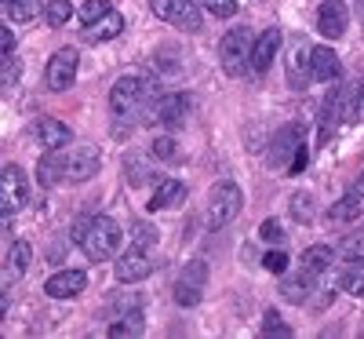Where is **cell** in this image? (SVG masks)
<instances>
[{
  "instance_id": "e0dca14e",
  "label": "cell",
  "mask_w": 364,
  "mask_h": 339,
  "mask_svg": "<svg viewBox=\"0 0 364 339\" xmlns=\"http://www.w3.org/2000/svg\"><path fill=\"white\" fill-rule=\"evenodd\" d=\"M33 139H37L44 150H63V146L73 142V132H70V125H63V120L41 117L37 125H33Z\"/></svg>"
},
{
  "instance_id": "277c9868",
  "label": "cell",
  "mask_w": 364,
  "mask_h": 339,
  "mask_svg": "<svg viewBox=\"0 0 364 339\" xmlns=\"http://www.w3.org/2000/svg\"><path fill=\"white\" fill-rule=\"evenodd\" d=\"M240 204H245V194H240L237 182L223 179L219 187H211V197H208V230L230 226L240 215Z\"/></svg>"
},
{
  "instance_id": "9a60e30c",
  "label": "cell",
  "mask_w": 364,
  "mask_h": 339,
  "mask_svg": "<svg viewBox=\"0 0 364 339\" xmlns=\"http://www.w3.org/2000/svg\"><path fill=\"white\" fill-rule=\"evenodd\" d=\"M84 288H87V273L84 270H58V273L48 277V285H44V292L51 299H73Z\"/></svg>"
},
{
  "instance_id": "5bb4252c",
  "label": "cell",
  "mask_w": 364,
  "mask_h": 339,
  "mask_svg": "<svg viewBox=\"0 0 364 339\" xmlns=\"http://www.w3.org/2000/svg\"><path fill=\"white\" fill-rule=\"evenodd\" d=\"M149 270H154V256H149L146 249H139V244H132V249L117 259V281L120 285H135Z\"/></svg>"
},
{
  "instance_id": "d4e9b609",
  "label": "cell",
  "mask_w": 364,
  "mask_h": 339,
  "mask_svg": "<svg viewBox=\"0 0 364 339\" xmlns=\"http://www.w3.org/2000/svg\"><path fill=\"white\" fill-rule=\"evenodd\" d=\"M37 182L44 190H51V187H58L63 182V157H58V150H48L44 157H41V165H37Z\"/></svg>"
},
{
  "instance_id": "2e32d148",
  "label": "cell",
  "mask_w": 364,
  "mask_h": 339,
  "mask_svg": "<svg viewBox=\"0 0 364 339\" xmlns=\"http://www.w3.org/2000/svg\"><path fill=\"white\" fill-rule=\"evenodd\" d=\"M277 51H281V29H277V26H269V29H262V33L255 37L252 70H255V73H266V70L273 66V58H277Z\"/></svg>"
},
{
  "instance_id": "484cf974",
  "label": "cell",
  "mask_w": 364,
  "mask_h": 339,
  "mask_svg": "<svg viewBox=\"0 0 364 339\" xmlns=\"http://www.w3.org/2000/svg\"><path fill=\"white\" fill-rule=\"evenodd\" d=\"M120 29H124V15L109 11V15H102L95 26H84V37H87V41H113Z\"/></svg>"
},
{
  "instance_id": "4dcf8cb0",
  "label": "cell",
  "mask_w": 364,
  "mask_h": 339,
  "mask_svg": "<svg viewBox=\"0 0 364 339\" xmlns=\"http://www.w3.org/2000/svg\"><path fill=\"white\" fill-rule=\"evenodd\" d=\"M157 241H161V234H157V226L154 223H146V219H139V223H132V244H139V249H157Z\"/></svg>"
},
{
  "instance_id": "f35d334b",
  "label": "cell",
  "mask_w": 364,
  "mask_h": 339,
  "mask_svg": "<svg viewBox=\"0 0 364 339\" xmlns=\"http://www.w3.org/2000/svg\"><path fill=\"white\" fill-rule=\"evenodd\" d=\"M262 266L273 270V273H284V270H288V256H284V252H266V256H262Z\"/></svg>"
},
{
  "instance_id": "1f68e13d",
  "label": "cell",
  "mask_w": 364,
  "mask_h": 339,
  "mask_svg": "<svg viewBox=\"0 0 364 339\" xmlns=\"http://www.w3.org/2000/svg\"><path fill=\"white\" fill-rule=\"evenodd\" d=\"M139 332H142V311H139V306H135L128 318H117V321L109 325V335H113V339H120V335H139Z\"/></svg>"
},
{
  "instance_id": "52a82bcc",
  "label": "cell",
  "mask_w": 364,
  "mask_h": 339,
  "mask_svg": "<svg viewBox=\"0 0 364 339\" xmlns=\"http://www.w3.org/2000/svg\"><path fill=\"white\" fill-rule=\"evenodd\" d=\"M29 201V182L22 175L18 165H4V172H0V219H4V226H11V215Z\"/></svg>"
},
{
  "instance_id": "d6a6232c",
  "label": "cell",
  "mask_w": 364,
  "mask_h": 339,
  "mask_svg": "<svg viewBox=\"0 0 364 339\" xmlns=\"http://www.w3.org/2000/svg\"><path fill=\"white\" fill-rule=\"evenodd\" d=\"M113 11V4L109 0H84V8H80V22L84 26H95L102 15H109Z\"/></svg>"
},
{
  "instance_id": "8992f818",
  "label": "cell",
  "mask_w": 364,
  "mask_h": 339,
  "mask_svg": "<svg viewBox=\"0 0 364 339\" xmlns=\"http://www.w3.org/2000/svg\"><path fill=\"white\" fill-rule=\"evenodd\" d=\"M186 117H190V95H186V91L161 95V99L149 103V110H146V120H149V125H157V128H164V132H178Z\"/></svg>"
},
{
  "instance_id": "44dd1931",
  "label": "cell",
  "mask_w": 364,
  "mask_h": 339,
  "mask_svg": "<svg viewBox=\"0 0 364 339\" xmlns=\"http://www.w3.org/2000/svg\"><path fill=\"white\" fill-rule=\"evenodd\" d=\"M29 259H33V244L29 241H11L8 244V256H4V281H18L26 273Z\"/></svg>"
},
{
  "instance_id": "8d00e7d4",
  "label": "cell",
  "mask_w": 364,
  "mask_h": 339,
  "mask_svg": "<svg viewBox=\"0 0 364 339\" xmlns=\"http://www.w3.org/2000/svg\"><path fill=\"white\" fill-rule=\"evenodd\" d=\"M154 157H161V161H168V165L178 157V146H175V139H171V135H164V139H157V142H154Z\"/></svg>"
},
{
  "instance_id": "7c38bea8",
  "label": "cell",
  "mask_w": 364,
  "mask_h": 339,
  "mask_svg": "<svg viewBox=\"0 0 364 339\" xmlns=\"http://www.w3.org/2000/svg\"><path fill=\"white\" fill-rule=\"evenodd\" d=\"M314 80V48H306V41H295L288 48V88L302 91Z\"/></svg>"
},
{
  "instance_id": "ba28073f",
  "label": "cell",
  "mask_w": 364,
  "mask_h": 339,
  "mask_svg": "<svg viewBox=\"0 0 364 339\" xmlns=\"http://www.w3.org/2000/svg\"><path fill=\"white\" fill-rule=\"evenodd\" d=\"M149 8H154L168 26L182 29V33H197V29L204 26V15H200V8L193 4V0H149Z\"/></svg>"
},
{
  "instance_id": "4316f807",
  "label": "cell",
  "mask_w": 364,
  "mask_h": 339,
  "mask_svg": "<svg viewBox=\"0 0 364 339\" xmlns=\"http://www.w3.org/2000/svg\"><path fill=\"white\" fill-rule=\"evenodd\" d=\"M360 194H346L343 201H336L328 208V219L331 223H353V219H360Z\"/></svg>"
},
{
  "instance_id": "836d02e7",
  "label": "cell",
  "mask_w": 364,
  "mask_h": 339,
  "mask_svg": "<svg viewBox=\"0 0 364 339\" xmlns=\"http://www.w3.org/2000/svg\"><path fill=\"white\" fill-rule=\"evenodd\" d=\"M262 332H266V335H281V339H284V335H291L288 321H284L277 311H266V318H262Z\"/></svg>"
},
{
  "instance_id": "60d3db41",
  "label": "cell",
  "mask_w": 364,
  "mask_h": 339,
  "mask_svg": "<svg viewBox=\"0 0 364 339\" xmlns=\"http://www.w3.org/2000/svg\"><path fill=\"white\" fill-rule=\"evenodd\" d=\"M306 165H310V153H306V146H299L295 161L288 165V175H299V172H306Z\"/></svg>"
},
{
  "instance_id": "7bdbcfd3",
  "label": "cell",
  "mask_w": 364,
  "mask_h": 339,
  "mask_svg": "<svg viewBox=\"0 0 364 339\" xmlns=\"http://www.w3.org/2000/svg\"><path fill=\"white\" fill-rule=\"evenodd\" d=\"M353 194H360V197H364V175H360V179L353 182Z\"/></svg>"
},
{
  "instance_id": "9c48e42d",
  "label": "cell",
  "mask_w": 364,
  "mask_h": 339,
  "mask_svg": "<svg viewBox=\"0 0 364 339\" xmlns=\"http://www.w3.org/2000/svg\"><path fill=\"white\" fill-rule=\"evenodd\" d=\"M302 139H306V128H302V125H295V120H291V125H284L277 135H273V142H269L266 165H269L273 172H288V165L295 161Z\"/></svg>"
},
{
  "instance_id": "d590c367",
  "label": "cell",
  "mask_w": 364,
  "mask_h": 339,
  "mask_svg": "<svg viewBox=\"0 0 364 339\" xmlns=\"http://www.w3.org/2000/svg\"><path fill=\"white\" fill-rule=\"evenodd\" d=\"M204 8L215 19H233L237 15V0H204Z\"/></svg>"
},
{
  "instance_id": "6da1fadb",
  "label": "cell",
  "mask_w": 364,
  "mask_h": 339,
  "mask_svg": "<svg viewBox=\"0 0 364 339\" xmlns=\"http://www.w3.org/2000/svg\"><path fill=\"white\" fill-rule=\"evenodd\" d=\"M73 241L84 249V256L91 263H106L120 252L124 234H120V223L113 219V215H95V219H80L73 226Z\"/></svg>"
},
{
  "instance_id": "d6986e66",
  "label": "cell",
  "mask_w": 364,
  "mask_h": 339,
  "mask_svg": "<svg viewBox=\"0 0 364 339\" xmlns=\"http://www.w3.org/2000/svg\"><path fill=\"white\" fill-rule=\"evenodd\" d=\"M339 77H343V63H339V55L331 51L328 44L314 48V80H321V84H336Z\"/></svg>"
},
{
  "instance_id": "8fae6325",
  "label": "cell",
  "mask_w": 364,
  "mask_h": 339,
  "mask_svg": "<svg viewBox=\"0 0 364 339\" xmlns=\"http://www.w3.org/2000/svg\"><path fill=\"white\" fill-rule=\"evenodd\" d=\"M204 281H208V263L204 259H190L182 266L178 281H175V303L178 306H197L204 296Z\"/></svg>"
},
{
  "instance_id": "83f0119b",
  "label": "cell",
  "mask_w": 364,
  "mask_h": 339,
  "mask_svg": "<svg viewBox=\"0 0 364 339\" xmlns=\"http://www.w3.org/2000/svg\"><path fill=\"white\" fill-rule=\"evenodd\" d=\"M37 11H44L41 0H4V15H8L11 22H29Z\"/></svg>"
},
{
  "instance_id": "3957f363",
  "label": "cell",
  "mask_w": 364,
  "mask_h": 339,
  "mask_svg": "<svg viewBox=\"0 0 364 339\" xmlns=\"http://www.w3.org/2000/svg\"><path fill=\"white\" fill-rule=\"evenodd\" d=\"M252 51H255V37L248 26H233L230 33L219 41V63L226 70V77H240L252 66Z\"/></svg>"
},
{
  "instance_id": "f546056e",
  "label": "cell",
  "mask_w": 364,
  "mask_h": 339,
  "mask_svg": "<svg viewBox=\"0 0 364 339\" xmlns=\"http://www.w3.org/2000/svg\"><path fill=\"white\" fill-rule=\"evenodd\" d=\"M288 208H291V219L302 223V226H310V223L317 219V208H314V197H310V194H295Z\"/></svg>"
},
{
  "instance_id": "ac0fdd59",
  "label": "cell",
  "mask_w": 364,
  "mask_h": 339,
  "mask_svg": "<svg viewBox=\"0 0 364 339\" xmlns=\"http://www.w3.org/2000/svg\"><path fill=\"white\" fill-rule=\"evenodd\" d=\"M346 106V91H331V95L321 103V132H317V142L321 146H328V139L336 135V128H339V110Z\"/></svg>"
},
{
  "instance_id": "ab89813d",
  "label": "cell",
  "mask_w": 364,
  "mask_h": 339,
  "mask_svg": "<svg viewBox=\"0 0 364 339\" xmlns=\"http://www.w3.org/2000/svg\"><path fill=\"white\" fill-rule=\"evenodd\" d=\"M339 249H343L346 256H360V252H364V234H350V237H343V241H339Z\"/></svg>"
},
{
  "instance_id": "5b68a950",
  "label": "cell",
  "mask_w": 364,
  "mask_h": 339,
  "mask_svg": "<svg viewBox=\"0 0 364 339\" xmlns=\"http://www.w3.org/2000/svg\"><path fill=\"white\" fill-rule=\"evenodd\" d=\"M58 157H63V182H87L91 175L99 172V165H102L99 146H91V142L63 146V150H58Z\"/></svg>"
},
{
  "instance_id": "4fadbf2b",
  "label": "cell",
  "mask_w": 364,
  "mask_h": 339,
  "mask_svg": "<svg viewBox=\"0 0 364 339\" xmlns=\"http://www.w3.org/2000/svg\"><path fill=\"white\" fill-rule=\"evenodd\" d=\"M346 26H350V8L343 4V0H324V4L317 8V29H321V37L339 41L346 33Z\"/></svg>"
},
{
  "instance_id": "cb8c5ba5",
  "label": "cell",
  "mask_w": 364,
  "mask_h": 339,
  "mask_svg": "<svg viewBox=\"0 0 364 339\" xmlns=\"http://www.w3.org/2000/svg\"><path fill=\"white\" fill-rule=\"evenodd\" d=\"M331 263H336V249H328V244H310L299 259V266L310 270V273H328Z\"/></svg>"
},
{
  "instance_id": "ffe728a7",
  "label": "cell",
  "mask_w": 364,
  "mask_h": 339,
  "mask_svg": "<svg viewBox=\"0 0 364 339\" xmlns=\"http://www.w3.org/2000/svg\"><path fill=\"white\" fill-rule=\"evenodd\" d=\"M182 201H186V187H182V182H175V179H161L157 190H154V197L146 201V212L154 215V212H164V208L182 204Z\"/></svg>"
},
{
  "instance_id": "603a6c76",
  "label": "cell",
  "mask_w": 364,
  "mask_h": 339,
  "mask_svg": "<svg viewBox=\"0 0 364 339\" xmlns=\"http://www.w3.org/2000/svg\"><path fill=\"white\" fill-rule=\"evenodd\" d=\"M339 288L346 292V296H364V259L360 256H350L343 266H339Z\"/></svg>"
},
{
  "instance_id": "30bf717a",
  "label": "cell",
  "mask_w": 364,
  "mask_h": 339,
  "mask_svg": "<svg viewBox=\"0 0 364 339\" xmlns=\"http://www.w3.org/2000/svg\"><path fill=\"white\" fill-rule=\"evenodd\" d=\"M77 63H80L77 48H58V51L48 58L44 84H48L51 91H70V88H73V80H77Z\"/></svg>"
},
{
  "instance_id": "e575fe53",
  "label": "cell",
  "mask_w": 364,
  "mask_h": 339,
  "mask_svg": "<svg viewBox=\"0 0 364 339\" xmlns=\"http://www.w3.org/2000/svg\"><path fill=\"white\" fill-rule=\"evenodd\" d=\"M18 73H22L18 58H15V55H4V66H0V84H4V88L18 84Z\"/></svg>"
},
{
  "instance_id": "7402d4cb",
  "label": "cell",
  "mask_w": 364,
  "mask_h": 339,
  "mask_svg": "<svg viewBox=\"0 0 364 339\" xmlns=\"http://www.w3.org/2000/svg\"><path fill=\"white\" fill-rule=\"evenodd\" d=\"M314 285H317V273L302 270V273H295V277H284V281H281V296H284L288 303H306V299L314 296Z\"/></svg>"
},
{
  "instance_id": "f1b7e54d",
  "label": "cell",
  "mask_w": 364,
  "mask_h": 339,
  "mask_svg": "<svg viewBox=\"0 0 364 339\" xmlns=\"http://www.w3.org/2000/svg\"><path fill=\"white\" fill-rule=\"evenodd\" d=\"M70 19H73V4H70V0H48V4H44V22L51 29L66 26Z\"/></svg>"
},
{
  "instance_id": "74e56055",
  "label": "cell",
  "mask_w": 364,
  "mask_h": 339,
  "mask_svg": "<svg viewBox=\"0 0 364 339\" xmlns=\"http://www.w3.org/2000/svg\"><path fill=\"white\" fill-rule=\"evenodd\" d=\"M259 237L269 241V244H284V226H281L277 219H266V223L259 226Z\"/></svg>"
},
{
  "instance_id": "7a4b0ae2",
  "label": "cell",
  "mask_w": 364,
  "mask_h": 339,
  "mask_svg": "<svg viewBox=\"0 0 364 339\" xmlns=\"http://www.w3.org/2000/svg\"><path fill=\"white\" fill-rule=\"evenodd\" d=\"M157 99V77L154 73H124L113 88H109V110L117 117H132L135 110H142L146 103H154Z\"/></svg>"
},
{
  "instance_id": "b9f144b4",
  "label": "cell",
  "mask_w": 364,
  "mask_h": 339,
  "mask_svg": "<svg viewBox=\"0 0 364 339\" xmlns=\"http://www.w3.org/2000/svg\"><path fill=\"white\" fill-rule=\"evenodd\" d=\"M0 51H4V55H15V33H11L8 26L0 29Z\"/></svg>"
},
{
  "instance_id": "ee69618b",
  "label": "cell",
  "mask_w": 364,
  "mask_h": 339,
  "mask_svg": "<svg viewBox=\"0 0 364 339\" xmlns=\"http://www.w3.org/2000/svg\"><path fill=\"white\" fill-rule=\"evenodd\" d=\"M357 110H360V120H364V88H360V103H357Z\"/></svg>"
}]
</instances>
